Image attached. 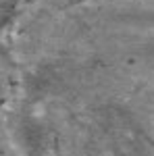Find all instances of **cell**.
Wrapping results in <instances>:
<instances>
[{"instance_id": "1", "label": "cell", "mask_w": 154, "mask_h": 156, "mask_svg": "<svg viewBox=\"0 0 154 156\" xmlns=\"http://www.w3.org/2000/svg\"><path fill=\"white\" fill-rule=\"evenodd\" d=\"M19 137H21L23 148L31 156L42 152V148H44V129H42V125L38 121L25 119L21 123V127H19Z\"/></svg>"}]
</instances>
